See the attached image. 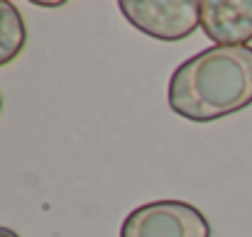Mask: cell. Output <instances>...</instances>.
Masks as SVG:
<instances>
[{
  "mask_svg": "<svg viewBox=\"0 0 252 237\" xmlns=\"http://www.w3.org/2000/svg\"><path fill=\"white\" fill-rule=\"evenodd\" d=\"M25 44H27V27L20 10L12 2L0 0V66L15 61L22 54Z\"/></svg>",
  "mask_w": 252,
  "mask_h": 237,
  "instance_id": "obj_5",
  "label": "cell"
},
{
  "mask_svg": "<svg viewBox=\"0 0 252 237\" xmlns=\"http://www.w3.org/2000/svg\"><path fill=\"white\" fill-rule=\"evenodd\" d=\"M252 105V47H211L169 81V108L191 122H213Z\"/></svg>",
  "mask_w": 252,
  "mask_h": 237,
  "instance_id": "obj_1",
  "label": "cell"
},
{
  "mask_svg": "<svg viewBox=\"0 0 252 237\" xmlns=\"http://www.w3.org/2000/svg\"><path fill=\"white\" fill-rule=\"evenodd\" d=\"M201 30L216 47H248L252 39V0H203Z\"/></svg>",
  "mask_w": 252,
  "mask_h": 237,
  "instance_id": "obj_4",
  "label": "cell"
},
{
  "mask_svg": "<svg viewBox=\"0 0 252 237\" xmlns=\"http://www.w3.org/2000/svg\"><path fill=\"white\" fill-rule=\"evenodd\" d=\"M118 7L132 27L162 42L184 39L201 25L196 0H120Z\"/></svg>",
  "mask_w": 252,
  "mask_h": 237,
  "instance_id": "obj_3",
  "label": "cell"
},
{
  "mask_svg": "<svg viewBox=\"0 0 252 237\" xmlns=\"http://www.w3.org/2000/svg\"><path fill=\"white\" fill-rule=\"evenodd\" d=\"M0 110H2V98H0Z\"/></svg>",
  "mask_w": 252,
  "mask_h": 237,
  "instance_id": "obj_7",
  "label": "cell"
},
{
  "mask_svg": "<svg viewBox=\"0 0 252 237\" xmlns=\"http://www.w3.org/2000/svg\"><path fill=\"white\" fill-rule=\"evenodd\" d=\"M0 237H20L15 230H10V228H0Z\"/></svg>",
  "mask_w": 252,
  "mask_h": 237,
  "instance_id": "obj_6",
  "label": "cell"
},
{
  "mask_svg": "<svg viewBox=\"0 0 252 237\" xmlns=\"http://www.w3.org/2000/svg\"><path fill=\"white\" fill-rule=\"evenodd\" d=\"M120 237H211V225L191 203L155 201L135 208L123 220Z\"/></svg>",
  "mask_w": 252,
  "mask_h": 237,
  "instance_id": "obj_2",
  "label": "cell"
}]
</instances>
